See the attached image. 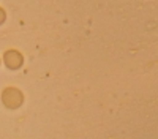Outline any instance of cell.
Here are the masks:
<instances>
[{"label": "cell", "instance_id": "cell-3", "mask_svg": "<svg viewBox=\"0 0 158 139\" xmlns=\"http://www.w3.org/2000/svg\"><path fill=\"white\" fill-rule=\"evenodd\" d=\"M5 21H6V11H5L2 6H0V25H2Z\"/></svg>", "mask_w": 158, "mask_h": 139}, {"label": "cell", "instance_id": "cell-2", "mask_svg": "<svg viewBox=\"0 0 158 139\" xmlns=\"http://www.w3.org/2000/svg\"><path fill=\"white\" fill-rule=\"evenodd\" d=\"M3 63H5V67L8 70H19L22 65H24V57L22 54L19 52L18 49H8L5 51V54H3Z\"/></svg>", "mask_w": 158, "mask_h": 139}, {"label": "cell", "instance_id": "cell-1", "mask_svg": "<svg viewBox=\"0 0 158 139\" xmlns=\"http://www.w3.org/2000/svg\"><path fill=\"white\" fill-rule=\"evenodd\" d=\"M0 98H2V104L10 111L19 109L24 104V93L18 87H5Z\"/></svg>", "mask_w": 158, "mask_h": 139}, {"label": "cell", "instance_id": "cell-4", "mask_svg": "<svg viewBox=\"0 0 158 139\" xmlns=\"http://www.w3.org/2000/svg\"><path fill=\"white\" fill-rule=\"evenodd\" d=\"M0 63H2V59H0Z\"/></svg>", "mask_w": 158, "mask_h": 139}]
</instances>
